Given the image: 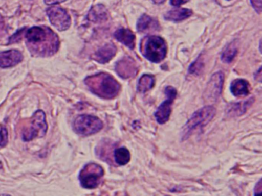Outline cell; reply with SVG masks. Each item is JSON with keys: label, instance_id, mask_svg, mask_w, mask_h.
<instances>
[{"label": "cell", "instance_id": "obj_24", "mask_svg": "<svg viewBox=\"0 0 262 196\" xmlns=\"http://www.w3.org/2000/svg\"><path fill=\"white\" fill-rule=\"evenodd\" d=\"M8 142V132L7 128L0 126V147H4Z\"/></svg>", "mask_w": 262, "mask_h": 196}, {"label": "cell", "instance_id": "obj_14", "mask_svg": "<svg viewBox=\"0 0 262 196\" xmlns=\"http://www.w3.org/2000/svg\"><path fill=\"white\" fill-rule=\"evenodd\" d=\"M160 29L159 21L148 15H142L137 22V30L140 32H155Z\"/></svg>", "mask_w": 262, "mask_h": 196}, {"label": "cell", "instance_id": "obj_26", "mask_svg": "<svg viewBox=\"0 0 262 196\" xmlns=\"http://www.w3.org/2000/svg\"><path fill=\"white\" fill-rule=\"evenodd\" d=\"M250 1L256 12L260 14L262 10L261 0H250Z\"/></svg>", "mask_w": 262, "mask_h": 196}, {"label": "cell", "instance_id": "obj_28", "mask_svg": "<svg viewBox=\"0 0 262 196\" xmlns=\"http://www.w3.org/2000/svg\"><path fill=\"white\" fill-rule=\"evenodd\" d=\"M67 1V0H44L46 4L51 6V5H56L58 3H63V2Z\"/></svg>", "mask_w": 262, "mask_h": 196}, {"label": "cell", "instance_id": "obj_21", "mask_svg": "<svg viewBox=\"0 0 262 196\" xmlns=\"http://www.w3.org/2000/svg\"><path fill=\"white\" fill-rule=\"evenodd\" d=\"M115 161L119 165H125L130 161L129 151L125 147L116 149L114 153Z\"/></svg>", "mask_w": 262, "mask_h": 196}, {"label": "cell", "instance_id": "obj_13", "mask_svg": "<svg viewBox=\"0 0 262 196\" xmlns=\"http://www.w3.org/2000/svg\"><path fill=\"white\" fill-rule=\"evenodd\" d=\"M116 53V46L113 43H110V44H105L101 48H99L95 53L93 59L96 60V61L101 63V64H105V63L110 61L115 56Z\"/></svg>", "mask_w": 262, "mask_h": 196}, {"label": "cell", "instance_id": "obj_9", "mask_svg": "<svg viewBox=\"0 0 262 196\" xmlns=\"http://www.w3.org/2000/svg\"><path fill=\"white\" fill-rule=\"evenodd\" d=\"M165 93L167 96V100L164 101L155 113V117L159 124H163L169 119L171 113V106L173 101L176 99L177 95V90L171 86L165 87Z\"/></svg>", "mask_w": 262, "mask_h": 196}, {"label": "cell", "instance_id": "obj_16", "mask_svg": "<svg viewBox=\"0 0 262 196\" xmlns=\"http://www.w3.org/2000/svg\"><path fill=\"white\" fill-rule=\"evenodd\" d=\"M115 38L130 49L135 47L136 36L129 29H119L114 33Z\"/></svg>", "mask_w": 262, "mask_h": 196}, {"label": "cell", "instance_id": "obj_19", "mask_svg": "<svg viewBox=\"0 0 262 196\" xmlns=\"http://www.w3.org/2000/svg\"><path fill=\"white\" fill-rule=\"evenodd\" d=\"M155 83H156V78L153 75H142L138 82V90L142 93H145L154 87Z\"/></svg>", "mask_w": 262, "mask_h": 196}, {"label": "cell", "instance_id": "obj_11", "mask_svg": "<svg viewBox=\"0 0 262 196\" xmlns=\"http://www.w3.org/2000/svg\"><path fill=\"white\" fill-rule=\"evenodd\" d=\"M116 71L119 77L124 79L133 78L137 75V64L130 57H124L116 63Z\"/></svg>", "mask_w": 262, "mask_h": 196}, {"label": "cell", "instance_id": "obj_3", "mask_svg": "<svg viewBox=\"0 0 262 196\" xmlns=\"http://www.w3.org/2000/svg\"><path fill=\"white\" fill-rule=\"evenodd\" d=\"M141 52L148 61L160 62L166 56V43L161 37L155 35L146 37L141 42Z\"/></svg>", "mask_w": 262, "mask_h": 196}, {"label": "cell", "instance_id": "obj_5", "mask_svg": "<svg viewBox=\"0 0 262 196\" xmlns=\"http://www.w3.org/2000/svg\"><path fill=\"white\" fill-rule=\"evenodd\" d=\"M47 130L48 125L46 120L45 113L42 110H38L23 130V139L30 141L36 137H42L45 136Z\"/></svg>", "mask_w": 262, "mask_h": 196}, {"label": "cell", "instance_id": "obj_18", "mask_svg": "<svg viewBox=\"0 0 262 196\" xmlns=\"http://www.w3.org/2000/svg\"><path fill=\"white\" fill-rule=\"evenodd\" d=\"M192 15V11L188 9H178L169 11L164 15L167 21H181Z\"/></svg>", "mask_w": 262, "mask_h": 196}, {"label": "cell", "instance_id": "obj_4", "mask_svg": "<svg viewBox=\"0 0 262 196\" xmlns=\"http://www.w3.org/2000/svg\"><path fill=\"white\" fill-rule=\"evenodd\" d=\"M215 113V108L212 106H205L196 111L182 128L181 139L182 140L187 139L196 128L208 124L213 119Z\"/></svg>", "mask_w": 262, "mask_h": 196}, {"label": "cell", "instance_id": "obj_6", "mask_svg": "<svg viewBox=\"0 0 262 196\" xmlns=\"http://www.w3.org/2000/svg\"><path fill=\"white\" fill-rule=\"evenodd\" d=\"M103 176L102 166L96 163H89L80 172L79 181L83 188L93 189L99 186Z\"/></svg>", "mask_w": 262, "mask_h": 196}, {"label": "cell", "instance_id": "obj_2", "mask_svg": "<svg viewBox=\"0 0 262 196\" xmlns=\"http://www.w3.org/2000/svg\"><path fill=\"white\" fill-rule=\"evenodd\" d=\"M85 84L93 93L104 99L116 97L121 89L119 82L107 73H98L87 77Z\"/></svg>", "mask_w": 262, "mask_h": 196}, {"label": "cell", "instance_id": "obj_23", "mask_svg": "<svg viewBox=\"0 0 262 196\" xmlns=\"http://www.w3.org/2000/svg\"><path fill=\"white\" fill-rule=\"evenodd\" d=\"M203 60L201 58V56H199V58H197V60L191 64L188 71H189L190 74H192V75H199L201 71H202V69H203Z\"/></svg>", "mask_w": 262, "mask_h": 196}, {"label": "cell", "instance_id": "obj_22", "mask_svg": "<svg viewBox=\"0 0 262 196\" xmlns=\"http://www.w3.org/2000/svg\"><path fill=\"white\" fill-rule=\"evenodd\" d=\"M237 53V48L234 42L227 46L222 55V61L225 63H231Z\"/></svg>", "mask_w": 262, "mask_h": 196}, {"label": "cell", "instance_id": "obj_15", "mask_svg": "<svg viewBox=\"0 0 262 196\" xmlns=\"http://www.w3.org/2000/svg\"><path fill=\"white\" fill-rule=\"evenodd\" d=\"M87 18L90 21H93V22L106 21L108 18V12L103 5H96L91 8Z\"/></svg>", "mask_w": 262, "mask_h": 196}, {"label": "cell", "instance_id": "obj_1", "mask_svg": "<svg viewBox=\"0 0 262 196\" xmlns=\"http://www.w3.org/2000/svg\"><path fill=\"white\" fill-rule=\"evenodd\" d=\"M26 44L33 56L49 57L59 50L58 35L47 26H33L25 32Z\"/></svg>", "mask_w": 262, "mask_h": 196}, {"label": "cell", "instance_id": "obj_27", "mask_svg": "<svg viewBox=\"0 0 262 196\" xmlns=\"http://www.w3.org/2000/svg\"><path fill=\"white\" fill-rule=\"evenodd\" d=\"M188 0H171L170 3L173 6H180L183 3H186Z\"/></svg>", "mask_w": 262, "mask_h": 196}, {"label": "cell", "instance_id": "obj_29", "mask_svg": "<svg viewBox=\"0 0 262 196\" xmlns=\"http://www.w3.org/2000/svg\"><path fill=\"white\" fill-rule=\"evenodd\" d=\"M156 4H162V3H165V0H152Z\"/></svg>", "mask_w": 262, "mask_h": 196}, {"label": "cell", "instance_id": "obj_8", "mask_svg": "<svg viewBox=\"0 0 262 196\" xmlns=\"http://www.w3.org/2000/svg\"><path fill=\"white\" fill-rule=\"evenodd\" d=\"M50 22L59 31H66L71 26V18L67 11L60 6H50L47 9Z\"/></svg>", "mask_w": 262, "mask_h": 196}, {"label": "cell", "instance_id": "obj_12", "mask_svg": "<svg viewBox=\"0 0 262 196\" xmlns=\"http://www.w3.org/2000/svg\"><path fill=\"white\" fill-rule=\"evenodd\" d=\"M24 59V55L18 50L5 51L0 53V67L7 68L17 65Z\"/></svg>", "mask_w": 262, "mask_h": 196}, {"label": "cell", "instance_id": "obj_25", "mask_svg": "<svg viewBox=\"0 0 262 196\" xmlns=\"http://www.w3.org/2000/svg\"><path fill=\"white\" fill-rule=\"evenodd\" d=\"M27 29L24 28V29H20V30L17 31L13 36L10 37V41H9V44H12V43L18 42L20 41L22 38L23 35L26 32Z\"/></svg>", "mask_w": 262, "mask_h": 196}, {"label": "cell", "instance_id": "obj_7", "mask_svg": "<svg viewBox=\"0 0 262 196\" xmlns=\"http://www.w3.org/2000/svg\"><path fill=\"white\" fill-rule=\"evenodd\" d=\"M73 127L78 134L90 136L100 131L103 127V124L96 116L81 115L75 119Z\"/></svg>", "mask_w": 262, "mask_h": 196}, {"label": "cell", "instance_id": "obj_20", "mask_svg": "<svg viewBox=\"0 0 262 196\" xmlns=\"http://www.w3.org/2000/svg\"><path fill=\"white\" fill-rule=\"evenodd\" d=\"M254 100H248L245 102L237 103V104H232L228 109V113L233 116H239V115L243 114L247 109L251 105Z\"/></svg>", "mask_w": 262, "mask_h": 196}, {"label": "cell", "instance_id": "obj_10", "mask_svg": "<svg viewBox=\"0 0 262 196\" xmlns=\"http://www.w3.org/2000/svg\"><path fill=\"white\" fill-rule=\"evenodd\" d=\"M224 83V74L222 71L214 74L207 84L205 91V99L209 101L217 100L220 96Z\"/></svg>", "mask_w": 262, "mask_h": 196}, {"label": "cell", "instance_id": "obj_17", "mask_svg": "<svg viewBox=\"0 0 262 196\" xmlns=\"http://www.w3.org/2000/svg\"><path fill=\"white\" fill-rule=\"evenodd\" d=\"M231 91L235 96H247L250 92L249 83L246 80H234L231 84Z\"/></svg>", "mask_w": 262, "mask_h": 196}]
</instances>
